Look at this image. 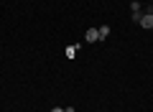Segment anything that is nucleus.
<instances>
[{
	"label": "nucleus",
	"mask_w": 153,
	"mask_h": 112,
	"mask_svg": "<svg viewBox=\"0 0 153 112\" xmlns=\"http://www.w3.org/2000/svg\"><path fill=\"white\" fill-rule=\"evenodd\" d=\"M84 38H87V43H94V41H100V31H97V28H89V31L84 33Z\"/></svg>",
	"instance_id": "obj_1"
},
{
	"label": "nucleus",
	"mask_w": 153,
	"mask_h": 112,
	"mask_svg": "<svg viewBox=\"0 0 153 112\" xmlns=\"http://www.w3.org/2000/svg\"><path fill=\"white\" fill-rule=\"evenodd\" d=\"M140 28H153V16H140Z\"/></svg>",
	"instance_id": "obj_2"
},
{
	"label": "nucleus",
	"mask_w": 153,
	"mask_h": 112,
	"mask_svg": "<svg viewBox=\"0 0 153 112\" xmlns=\"http://www.w3.org/2000/svg\"><path fill=\"white\" fill-rule=\"evenodd\" d=\"M107 36H110V26H102L100 28V41H105Z\"/></svg>",
	"instance_id": "obj_3"
},
{
	"label": "nucleus",
	"mask_w": 153,
	"mask_h": 112,
	"mask_svg": "<svg viewBox=\"0 0 153 112\" xmlns=\"http://www.w3.org/2000/svg\"><path fill=\"white\" fill-rule=\"evenodd\" d=\"M51 112H64V110H61V107H54V110H51Z\"/></svg>",
	"instance_id": "obj_4"
},
{
	"label": "nucleus",
	"mask_w": 153,
	"mask_h": 112,
	"mask_svg": "<svg viewBox=\"0 0 153 112\" xmlns=\"http://www.w3.org/2000/svg\"><path fill=\"white\" fill-rule=\"evenodd\" d=\"M151 16H153V10H151Z\"/></svg>",
	"instance_id": "obj_5"
}]
</instances>
